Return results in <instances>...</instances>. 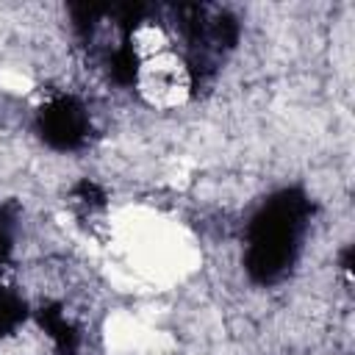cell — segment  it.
Masks as SVG:
<instances>
[{
	"label": "cell",
	"instance_id": "obj_3",
	"mask_svg": "<svg viewBox=\"0 0 355 355\" xmlns=\"http://www.w3.org/2000/svg\"><path fill=\"white\" fill-rule=\"evenodd\" d=\"M130 47H133L136 58L144 61V58H153L158 53L172 50V39L158 22H139L130 31Z\"/></svg>",
	"mask_w": 355,
	"mask_h": 355
},
{
	"label": "cell",
	"instance_id": "obj_2",
	"mask_svg": "<svg viewBox=\"0 0 355 355\" xmlns=\"http://www.w3.org/2000/svg\"><path fill=\"white\" fill-rule=\"evenodd\" d=\"M136 89H139V97L150 108L178 111L191 97V72L175 50H166V53L139 61Z\"/></svg>",
	"mask_w": 355,
	"mask_h": 355
},
{
	"label": "cell",
	"instance_id": "obj_4",
	"mask_svg": "<svg viewBox=\"0 0 355 355\" xmlns=\"http://www.w3.org/2000/svg\"><path fill=\"white\" fill-rule=\"evenodd\" d=\"M0 92L8 97H31L36 92V80L19 67H0Z\"/></svg>",
	"mask_w": 355,
	"mask_h": 355
},
{
	"label": "cell",
	"instance_id": "obj_1",
	"mask_svg": "<svg viewBox=\"0 0 355 355\" xmlns=\"http://www.w3.org/2000/svg\"><path fill=\"white\" fill-rule=\"evenodd\" d=\"M111 244L122 255L114 283H147L166 288L200 266V247L172 216L147 205H128L111 216Z\"/></svg>",
	"mask_w": 355,
	"mask_h": 355
}]
</instances>
